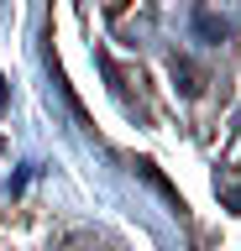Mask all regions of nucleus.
Segmentation results:
<instances>
[{"label":"nucleus","instance_id":"nucleus-1","mask_svg":"<svg viewBox=\"0 0 241 251\" xmlns=\"http://www.w3.org/2000/svg\"><path fill=\"white\" fill-rule=\"evenodd\" d=\"M194 21H199V31H205V37H225V31H231L225 21H215V16H205V11L194 16Z\"/></svg>","mask_w":241,"mask_h":251},{"label":"nucleus","instance_id":"nucleus-2","mask_svg":"<svg viewBox=\"0 0 241 251\" xmlns=\"http://www.w3.org/2000/svg\"><path fill=\"white\" fill-rule=\"evenodd\" d=\"M231 209H241V188H236V194H231Z\"/></svg>","mask_w":241,"mask_h":251}]
</instances>
